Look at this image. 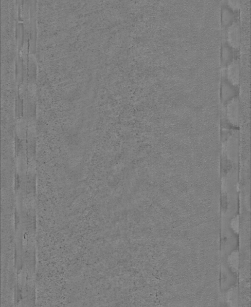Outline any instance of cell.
<instances>
[{"instance_id":"6da1fadb","label":"cell","mask_w":251,"mask_h":307,"mask_svg":"<svg viewBox=\"0 0 251 307\" xmlns=\"http://www.w3.org/2000/svg\"><path fill=\"white\" fill-rule=\"evenodd\" d=\"M223 108V113L227 120L233 126H237L239 121V99L237 96L228 101Z\"/></svg>"},{"instance_id":"7a4b0ae2","label":"cell","mask_w":251,"mask_h":307,"mask_svg":"<svg viewBox=\"0 0 251 307\" xmlns=\"http://www.w3.org/2000/svg\"><path fill=\"white\" fill-rule=\"evenodd\" d=\"M236 282V275L233 270L227 264H222L221 272V285L222 291L232 288Z\"/></svg>"},{"instance_id":"3957f363","label":"cell","mask_w":251,"mask_h":307,"mask_svg":"<svg viewBox=\"0 0 251 307\" xmlns=\"http://www.w3.org/2000/svg\"><path fill=\"white\" fill-rule=\"evenodd\" d=\"M226 30V40L233 49H237L239 45L240 25L237 20H234Z\"/></svg>"},{"instance_id":"277c9868","label":"cell","mask_w":251,"mask_h":307,"mask_svg":"<svg viewBox=\"0 0 251 307\" xmlns=\"http://www.w3.org/2000/svg\"><path fill=\"white\" fill-rule=\"evenodd\" d=\"M237 90L236 87L232 85L226 77H222L221 97L222 103L225 105L228 101L236 96Z\"/></svg>"},{"instance_id":"5b68a950","label":"cell","mask_w":251,"mask_h":307,"mask_svg":"<svg viewBox=\"0 0 251 307\" xmlns=\"http://www.w3.org/2000/svg\"><path fill=\"white\" fill-rule=\"evenodd\" d=\"M226 77L232 85L236 87L239 82V64L236 59H233L226 67Z\"/></svg>"},{"instance_id":"8992f818","label":"cell","mask_w":251,"mask_h":307,"mask_svg":"<svg viewBox=\"0 0 251 307\" xmlns=\"http://www.w3.org/2000/svg\"><path fill=\"white\" fill-rule=\"evenodd\" d=\"M233 49L228 44L226 40H224L221 49V64L223 68L233 61Z\"/></svg>"},{"instance_id":"52a82bcc","label":"cell","mask_w":251,"mask_h":307,"mask_svg":"<svg viewBox=\"0 0 251 307\" xmlns=\"http://www.w3.org/2000/svg\"><path fill=\"white\" fill-rule=\"evenodd\" d=\"M234 14L230 8L227 6L222 7V24L224 27H228L233 22Z\"/></svg>"},{"instance_id":"ba28073f","label":"cell","mask_w":251,"mask_h":307,"mask_svg":"<svg viewBox=\"0 0 251 307\" xmlns=\"http://www.w3.org/2000/svg\"><path fill=\"white\" fill-rule=\"evenodd\" d=\"M221 307H229L227 306V304H222Z\"/></svg>"}]
</instances>
